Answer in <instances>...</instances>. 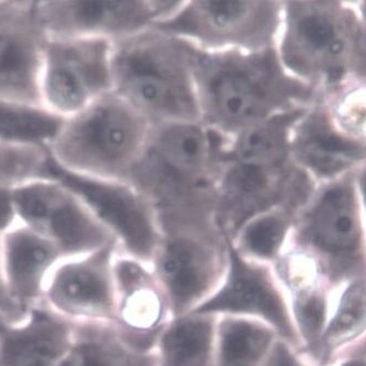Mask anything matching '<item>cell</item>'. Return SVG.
Instances as JSON below:
<instances>
[{"label":"cell","instance_id":"6da1fadb","mask_svg":"<svg viewBox=\"0 0 366 366\" xmlns=\"http://www.w3.org/2000/svg\"><path fill=\"white\" fill-rule=\"evenodd\" d=\"M294 111L232 137L209 131L215 219L228 239L254 216L277 207L300 209L317 186L294 164L290 133L303 114Z\"/></svg>","mask_w":366,"mask_h":366},{"label":"cell","instance_id":"7a4b0ae2","mask_svg":"<svg viewBox=\"0 0 366 366\" xmlns=\"http://www.w3.org/2000/svg\"><path fill=\"white\" fill-rule=\"evenodd\" d=\"M190 63L201 124L224 137L307 109L320 97L285 69L277 47L205 52L190 44Z\"/></svg>","mask_w":366,"mask_h":366},{"label":"cell","instance_id":"3957f363","mask_svg":"<svg viewBox=\"0 0 366 366\" xmlns=\"http://www.w3.org/2000/svg\"><path fill=\"white\" fill-rule=\"evenodd\" d=\"M157 221L215 216L211 134L201 123L152 125L129 180Z\"/></svg>","mask_w":366,"mask_h":366},{"label":"cell","instance_id":"277c9868","mask_svg":"<svg viewBox=\"0 0 366 366\" xmlns=\"http://www.w3.org/2000/svg\"><path fill=\"white\" fill-rule=\"evenodd\" d=\"M111 71L113 92L152 125L201 123L187 41L151 26L113 43Z\"/></svg>","mask_w":366,"mask_h":366},{"label":"cell","instance_id":"5b68a950","mask_svg":"<svg viewBox=\"0 0 366 366\" xmlns=\"http://www.w3.org/2000/svg\"><path fill=\"white\" fill-rule=\"evenodd\" d=\"M357 34L355 1L283 0L277 54L292 76L327 98L352 80Z\"/></svg>","mask_w":366,"mask_h":366},{"label":"cell","instance_id":"8992f818","mask_svg":"<svg viewBox=\"0 0 366 366\" xmlns=\"http://www.w3.org/2000/svg\"><path fill=\"white\" fill-rule=\"evenodd\" d=\"M152 124L114 92L66 119L49 153L67 172L129 183Z\"/></svg>","mask_w":366,"mask_h":366},{"label":"cell","instance_id":"52a82bcc","mask_svg":"<svg viewBox=\"0 0 366 366\" xmlns=\"http://www.w3.org/2000/svg\"><path fill=\"white\" fill-rule=\"evenodd\" d=\"M287 248L310 257L336 287L366 270L357 172L315 189L296 215Z\"/></svg>","mask_w":366,"mask_h":366},{"label":"cell","instance_id":"ba28073f","mask_svg":"<svg viewBox=\"0 0 366 366\" xmlns=\"http://www.w3.org/2000/svg\"><path fill=\"white\" fill-rule=\"evenodd\" d=\"M162 234L153 268L174 317L193 312L219 287L228 263V239L214 216L158 222Z\"/></svg>","mask_w":366,"mask_h":366},{"label":"cell","instance_id":"9c48e42d","mask_svg":"<svg viewBox=\"0 0 366 366\" xmlns=\"http://www.w3.org/2000/svg\"><path fill=\"white\" fill-rule=\"evenodd\" d=\"M283 0H184L153 28L205 52H259L277 47Z\"/></svg>","mask_w":366,"mask_h":366},{"label":"cell","instance_id":"30bf717a","mask_svg":"<svg viewBox=\"0 0 366 366\" xmlns=\"http://www.w3.org/2000/svg\"><path fill=\"white\" fill-rule=\"evenodd\" d=\"M112 45L104 39L47 36L41 78L42 106L69 119L113 92Z\"/></svg>","mask_w":366,"mask_h":366},{"label":"cell","instance_id":"8fae6325","mask_svg":"<svg viewBox=\"0 0 366 366\" xmlns=\"http://www.w3.org/2000/svg\"><path fill=\"white\" fill-rule=\"evenodd\" d=\"M49 179L73 191L114 237L122 254L153 265L162 234L153 207L129 183L100 180L63 169L51 156Z\"/></svg>","mask_w":366,"mask_h":366},{"label":"cell","instance_id":"7c38bea8","mask_svg":"<svg viewBox=\"0 0 366 366\" xmlns=\"http://www.w3.org/2000/svg\"><path fill=\"white\" fill-rule=\"evenodd\" d=\"M191 312L259 320L270 326L281 340L297 351L301 349L289 298L274 267L242 256L229 239L223 280L214 293Z\"/></svg>","mask_w":366,"mask_h":366},{"label":"cell","instance_id":"4fadbf2b","mask_svg":"<svg viewBox=\"0 0 366 366\" xmlns=\"http://www.w3.org/2000/svg\"><path fill=\"white\" fill-rule=\"evenodd\" d=\"M11 195L16 219L52 240L66 258L117 242L85 203L54 179L26 183Z\"/></svg>","mask_w":366,"mask_h":366},{"label":"cell","instance_id":"5bb4252c","mask_svg":"<svg viewBox=\"0 0 366 366\" xmlns=\"http://www.w3.org/2000/svg\"><path fill=\"white\" fill-rule=\"evenodd\" d=\"M184 0H43L38 14L47 36L114 43L176 14Z\"/></svg>","mask_w":366,"mask_h":366},{"label":"cell","instance_id":"9a60e30c","mask_svg":"<svg viewBox=\"0 0 366 366\" xmlns=\"http://www.w3.org/2000/svg\"><path fill=\"white\" fill-rule=\"evenodd\" d=\"M117 242L96 252L61 260L45 285L43 301L73 322H114Z\"/></svg>","mask_w":366,"mask_h":366},{"label":"cell","instance_id":"2e32d148","mask_svg":"<svg viewBox=\"0 0 366 366\" xmlns=\"http://www.w3.org/2000/svg\"><path fill=\"white\" fill-rule=\"evenodd\" d=\"M46 40L38 1L0 0V100L43 107Z\"/></svg>","mask_w":366,"mask_h":366},{"label":"cell","instance_id":"e0dca14e","mask_svg":"<svg viewBox=\"0 0 366 366\" xmlns=\"http://www.w3.org/2000/svg\"><path fill=\"white\" fill-rule=\"evenodd\" d=\"M292 160L316 186L338 180L366 164V141L335 122L322 97L308 107L290 133Z\"/></svg>","mask_w":366,"mask_h":366},{"label":"cell","instance_id":"ac0fdd59","mask_svg":"<svg viewBox=\"0 0 366 366\" xmlns=\"http://www.w3.org/2000/svg\"><path fill=\"white\" fill-rule=\"evenodd\" d=\"M114 277L115 325L139 345L155 349L158 336L174 315L153 265L127 256L119 249Z\"/></svg>","mask_w":366,"mask_h":366},{"label":"cell","instance_id":"d6986e66","mask_svg":"<svg viewBox=\"0 0 366 366\" xmlns=\"http://www.w3.org/2000/svg\"><path fill=\"white\" fill-rule=\"evenodd\" d=\"M285 287L295 322L302 355L312 357L328 322L336 295V285L310 257L287 248L274 265Z\"/></svg>","mask_w":366,"mask_h":366},{"label":"cell","instance_id":"ffe728a7","mask_svg":"<svg viewBox=\"0 0 366 366\" xmlns=\"http://www.w3.org/2000/svg\"><path fill=\"white\" fill-rule=\"evenodd\" d=\"M0 242L8 293L28 314L42 303L47 279L65 254L52 240L18 219L0 235Z\"/></svg>","mask_w":366,"mask_h":366},{"label":"cell","instance_id":"44dd1931","mask_svg":"<svg viewBox=\"0 0 366 366\" xmlns=\"http://www.w3.org/2000/svg\"><path fill=\"white\" fill-rule=\"evenodd\" d=\"M76 322L44 302L24 320L0 318V366H57L71 347Z\"/></svg>","mask_w":366,"mask_h":366},{"label":"cell","instance_id":"7402d4cb","mask_svg":"<svg viewBox=\"0 0 366 366\" xmlns=\"http://www.w3.org/2000/svg\"><path fill=\"white\" fill-rule=\"evenodd\" d=\"M57 366H159L155 349L129 338L114 322H76L71 347Z\"/></svg>","mask_w":366,"mask_h":366},{"label":"cell","instance_id":"603a6c76","mask_svg":"<svg viewBox=\"0 0 366 366\" xmlns=\"http://www.w3.org/2000/svg\"><path fill=\"white\" fill-rule=\"evenodd\" d=\"M366 336V270L339 287L320 342L312 355L325 366Z\"/></svg>","mask_w":366,"mask_h":366},{"label":"cell","instance_id":"cb8c5ba5","mask_svg":"<svg viewBox=\"0 0 366 366\" xmlns=\"http://www.w3.org/2000/svg\"><path fill=\"white\" fill-rule=\"evenodd\" d=\"M216 322L197 312L172 318L156 342L159 366H214Z\"/></svg>","mask_w":366,"mask_h":366},{"label":"cell","instance_id":"d4e9b609","mask_svg":"<svg viewBox=\"0 0 366 366\" xmlns=\"http://www.w3.org/2000/svg\"><path fill=\"white\" fill-rule=\"evenodd\" d=\"M279 340L264 322L221 316L216 322L214 366H264Z\"/></svg>","mask_w":366,"mask_h":366},{"label":"cell","instance_id":"484cf974","mask_svg":"<svg viewBox=\"0 0 366 366\" xmlns=\"http://www.w3.org/2000/svg\"><path fill=\"white\" fill-rule=\"evenodd\" d=\"M298 209L277 207L249 219L229 239L242 256L274 265L289 247Z\"/></svg>","mask_w":366,"mask_h":366},{"label":"cell","instance_id":"4316f807","mask_svg":"<svg viewBox=\"0 0 366 366\" xmlns=\"http://www.w3.org/2000/svg\"><path fill=\"white\" fill-rule=\"evenodd\" d=\"M65 120L43 107L0 100V141L49 148Z\"/></svg>","mask_w":366,"mask_h":366},{"label":"cell","instance_id":"83f0119b","mask_svg":"<svg viewBox=\"0 0 366 366\" xmlns=\"http://www.w3.org/2000/svg\"><path fill=\"white\" fill-rule=\"evenodd\" d=\"M49 148L0 141V190H10L32 181L49 179Z\"/></svg>","mask_w":366,"mask_h":366},{"label":"cell","instance_id":"f1b7e54d","mask_svg":"<svg viewBox=\"0 0 366 366\" xmlns=\"http://www.w3.org/2000/svg\"><path fill=\"white\" fill-rule=\"evenodd\" d=\"M324 99L336 124L347 134L366 141V84L350 81Z\"/></svg>","mask_w":366,"mask_h":366},{"label":"cell","instance_id":"f546056e","mask_svg":"<svg viewBox=\"0 0 366 366\" xmlns=\"http://www.w3.org/2000/svg\"><path fill=\"white\" fill-rule=\"evenodd\" d=\"M359 14V34H357V52L351 81L366 84V0L355 1Z\"/></svg>","mask_w":366,"mask_h":366},{"label":"cell","instance_id":"4dcf8cb0","mask_svg":"<svg viewBox=\"0 0 366 366\" xmlns=\"http://www.w3.org/2000/svg\"><path fill=\"white\" fill-rule=\"evenodd\" d=\"M264 366H316L306 361L295 347L280 339L273 347L270 357Z\"/></svg>","mask_w":366,"mask_h":366},{"label":"cell","instance_id":"1f68e13d","mask_svg":"<svg viewBox=\"0 0 366 366\" xmlns=\"http://www.w3.org/2000/svg\"><path fill=\"white\" fill-rule=\"evenodd\" d=\"M29 314V312H28ZM12 302L6 285L5 273L1 258V242H0V318L8 322H19L26 317V315Z\"/></svg>","mask_w":366,"mask_h":366},{"label":"cell","instance_id":"d6a6232c","mask_svg":"<svg viewBox=\"0 0 366 366\" xmlns=\"http://www.w3.org/2000/svg\"><path fill=\"white\" fill-rule=\"evenodd\" d=\"M16 222L11 191L0 190V235Z\"/></svg>","mask_w":366,"mask_h":366},{"label":"cell","instance_id":"836d02e7","mask_svg":"<svg viewBox=\"0 0 366 366\" xmlns=\"http://www.w3.org/2000/svg\"><path fill=\"white\" fill-rule=\"evenodd\" d=\"M357 186L363 215L364 230L366 238V164L357 172Z\"/></svg>","mask_w":366,"mask_h":366},{"label":"cell","instance_id":"e575fe53","mask_svg":"<svg viewBox=\"0 0 366 366\" xmlns=\"http://www.w3.org/2000/svg\"><path fill=\"white\" fill-rule=\"evenodd\" d=\"M338 366H366V355L355 352V355L347 357Z\"/></svg>","mask_w":366,"mask_h":366},{"label":"cell","instance_id":"d590c367","mask_svg":"<svg viewBox=\"0 0 366 366\" xmlns=\"http://www.w3.org/2000/svg\"><path fill=\"white\" fill-rule=\"evenodd\" d=\"M362 347H359V349H357L355 352L362 353V355H366V339L363 341V342H362Z\"/></svg>","mask_w":366,"mask_h":366},{"label":"cell","instance_id":"8d00e7d4","mask_svg":"<svg viewBox=\"0 0 366 366\" xmlns=\"http://www.w3.org/2000/svg\"><path fill=\"white\" fill-rule=\"evenodd\" d=\"M1 320H3V318H1Z\"/></svg>","mask_w":366,"mask_h":366}]
</instances>
